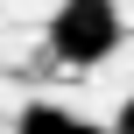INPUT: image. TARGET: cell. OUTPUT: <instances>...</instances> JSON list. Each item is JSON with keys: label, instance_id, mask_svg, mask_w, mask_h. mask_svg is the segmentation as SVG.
Segmentation results:
<instances>
[{"label": "cell", "instance_id": "1", "mask_svg": "<svg viewBox=\"0 0 134 134\" xmlns=\"http://www.w3.org/2000/svg\"><path fill=\"white\" fill-rule=\"evenodd\" d=\"M113 49H120V7L113 0H57V14H49V57L57 64L92 71Z\"/></svg>", "mask_w": 134, "mask_h": 134}, {"label": "cell", "instance_id": "2", "mask_svg": "<svg viewBox=\"0 0 134 134\" xmlns=\"http://www.w3.org/2000/svg\"><path fill=\"white\" fill-rule=\"evenodd\" d=\"M14 134H106V127L78 120L71 106H21L14 113Z\"/></svg>", "mask_w": 134, "mask_h": 134}, {"label": "cell", "instance_id": "3", "mask_svg": "<svg viewBox=\"0 0 134 134\" xmlns=\"http://www.w3.org/2000/svg\"><path fill=\"white\" fill-rule=\"evenodd\" d=\"M113 134H134V99H120V113H113Z\"/></svg>", "mask_w": 134, "mask_h": 134}]
</instances>
